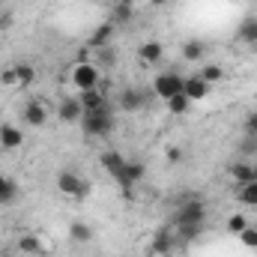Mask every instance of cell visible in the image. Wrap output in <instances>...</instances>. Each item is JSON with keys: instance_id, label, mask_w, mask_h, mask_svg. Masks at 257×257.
I'll list each match as a JSON object with an SVG mask.
<instances>
[{"instance_id": "e0dca14e", "label": "cell", "mask_w": 257, "mask_h": 257, "mask_svg": "<svg viewBox=\"0 0 257 257\" xmlns=\"http://www.w3.org/2000/svg\"><path fill=\"white\" fill-rule=\"evenodd\" d=\"M99 165H102L111 177H117V174L123 171V165H126V156H123V153H117V150H105V153L99 156Z\"/></svg>"}, {"instance_id": "ffe728a7", "label": "cell", "mask_w": 257, "mask_h": 257, "mask_svg": "<svg viewBox=\"0 0 257 257\" xmlns=\"http://www.w3.org/2000/svg\"><path fill=\"white\" fill-rule=\"evenodd\" d=\"M230 177H233V183H236V186H245V183H254V180H257L251 162H236V165L230 168Z\"/></svg>"}, {"instance_id": "5b68a950", "label": "cell", "mask_w": 257, "mask_h": 257, "mask_svg": "<svg viewBox=\"0 0 257 257\" xmlns=\"http://www.w3.org/2000/svg\"><path fill=\"white\" fill-rule=\"evenodd\" d=\"M150 99H156L153 90L147 93V90H138V87H123V90L117 93V108L126 111V114H138L141 108L150 105Z\"/></svg>"}, {"instance_id": "4dcf8cb0", "label": "cell", "mask_w": 257, "mask_h": 257, "mask_svg": "<svg viewBox=\"0 0 257 257\" xmlns=\"http://www.w3.org/2000/svg\"><path fill=\"white\" fill-rule=\"evenodd\" d=\"M242 128H245V135H251V138H257V111H251V114L245 117V123H242Z\"/></svg>"}, {"instance_id": "1f68e13d", "label": "cell", "mask_w": 257, "mask_h": 257, "mask_svg": "<svg viewBox=\"0 0 257 257\" xmlns=\"http://www.w3.org/2000/svg\"><path fill=\"white\" fill-rule=\"evenodd\" d=\"M99 60H102L105 66H114V63H117V57H114V48H111V45H108V48H99Z\"/></svg>"}, {"instance_id": "cb8c5ba5", "label": "cell", "mask_w": 257, "mask_h": 257, "mask_svg": "<svg viewBox=\"0 0 257 257\" xmlns=\"http://www.w3.org/2000/svg\"><path fill=\"white\" fill-rule=\"evenodd\" d=\"M168 111L177 114V117H180V114H189V111H192V99H189L186 93H177V96L168 99Z\"/></svg>"}, {"instance_id": "603a6c76", "label": "cell", "mask_w": 257, "mask_h": 257, "mask_svg": "<svg viewBox=\"0 0 257 257\" xmlns=\"http://www.w3.org/2000/svg\"><path fill=\"white\" fill-rule=\"evenodd\" d=\"M197 75H200V78H203L209 87H212V84H218V81H224V69H221L218 63H203Z\"/></svg>"}, {"instance_id": "7402d4cb", "label": "cell", "mask_w": 257, "mask_h": 257, "mask_svg": "<svg viewBox=\"0 0 257 257\" xmlns=\"http://www.w3.org/2000/svg\"><path fill=\"white\" fill-rule=\"evenodd\" d=\"M239 39L242 42H248V45H257V15H248V18H242V24H239Z\"/></svg>"}, {"instance_id": "44dd1931", "label": "cell", "mask_w": 257, "mask_h": 257, "mask_svg": "<svg viewBox=\"0 0 257 257\" xmlns=\"http://www.w3.org/2000/svg\"><path fill=\"white\" fill-rule=\"evenodd\" d=\"M15 197H18V186H15V180L6 177V174H0V203L9 206V203H15Z\"/></svg>"}, {"instance_id": "3957f363", "label": "cell", "mask_w": 257, "mask_h": 257, "mask_svg": "<svg viewBox=\"0 0 257 257\" xmlns=\"http://www.w3.org/2000/svg\"><path fill=\"white\" fill-rule=\"evenodd\" d=\"M102 69L93 63V60H84V63H78L75 60V66H72V72H69V84L78 90V93H84V90H96L99 84H102Z\"/></svg>"}, {"instance_id": "f1b7e54d", "label": "cell", "mask_w": 257, "mask_h": 257, "mask_svg": "<svg viewBox=\"0 0 257 257\" xmlns=\"http://www.w3.org/2000/svg\"><path fill=\"white\" fill-rule=\"evenodd\" d=\"M239 242L245 245V248H251V251H257V227L254 224H248L242 233H239Z\"/></svg>"}, {"instance_id": "5bb4252c", "label": "cell", "mask_w": 257, "mask_h": 257, "mask_svg": "<svg viewBox=\"0 0 257 257\" xmlns=\"http://www.w3.org/2000/svg\"><path fill=\"white\" fill-rule=\"evenodd\" d=\"M138 60L144 66H156L165 60V45L162 42H156V39H150V42H144V45H138Z\"/></svg>"}, {"instance_id": "d6986e66", "label": "cell", "mask_w": 257, "mask_h": 257, "mask_svg": "<svg viewBox=\"0 0 257 257\" xmlns=\"http://www.w3.org/2000/svg\"><path fill=\"white\" fill-rule=\"evenodd\" d=\"M69 239H72V242L87 245V242H93V227H90L87 221L75 218V221H69Z\"/></svg>"}, {"instance_id": "9a60e30c", "label": "cell", "mask_w": 257, "mask_h": 257, "mask_svg": "<svg viewBox=\"0 0 257 257\" xmlns=\"http://www.w3.org/2000/svg\"><path fill=\"white\" fill-rule=\"evenodd\" d=\"M0 147L6 150V153H15V150H21L24 147V132L18 126H9V123H3L0 128Z\"/></svg>"}, {"instance_id": "ac0fdd59", "label": "cell", "mask_w": 257, "mask_h": 257, "mask_svg": "<svg viewBox=\"0 0 257 257\" xmlns=\"http://www.w3.org/2000/svg\"><path fill=\"white\" fill-rule=\"evenodd\" d=\"M203 54H206V45H203L200 39H186L183 48H180V57H183L186 63H200Z\"/></svg>"}, {"instance_id": "4316f807", "label": "cell", "mask_w": 257, "mask_h": 257, "mask_svg": "<svg viewBox=\"0 0 257 257\" xmlns=\"http://www.w3.org/2000/svg\"><path fill=\"white\" fill-rule=\"evenodd\" d=\"M0 87H9V90L21 87V84H18V69H15V66H3V69H0Z\"/></svg>"}, {"instance_id": "8fae6325", "label": "cell", "mask_w": 257, "mask_h": 257, "mask_svg": "<svg viewBox=\"0 0 257 257\" xmlns=\"http://www.w3.org/2000/svg\"><path fill=\"white\" fill-rule=\"evenodd\" d=\"M78 102H81L84 114H90V111H102V108H111L108 93H102L99 87H96V90H84V93H78Z\"/></svg>"}, {"instance_id": "4fadbf2b", "label": "cell", "mask_w": 257, "mask_h": 257, "mask_svg": "<svg viewBox=\"0 0 257 257\" xmlns=\"http://www.w3.org/2000/svg\"><path fill=\"white\" fill-rule=\"evenodd\" d=\"M183 93L192 99V105L194 102H203V99L209 96V84L194 72V75H186V81H183Z\"/></svg>"}, {"instance_id": "6da1fadb", "label": "cell", "mask_w": 257, "mask_h": 257, "mask_svg": "<svg viewBox=\"0 0 257 257\" xmlns=\"http://www.w3.org/2000/svg\"><path fill=\"white\" fill-rule=\"evenodd\" d=\"M171 227L174 230H183V227H206V203L203 197H183L174 209V218H171Z\"/></svg>"}, {"instance_id": "f546056e", "label": "cell", "mask_w": 257, "mask_h": 257, "mask_svg": "<svg viewBox=\"0 0 257 257\" xmlns=\"http://www.w3.org/2000/svg\"><path fill=\"white\" fill-rule=\"evenodd\" d=\"M135 18V9L132 6H114V21L111 24H128Z\"/></svg>"}, {"instance_id": "d590c367", "label": "cell", "mask_w": 257, "mask_h": 257, "mask_svg": "<svg viewBox=\"0 0 257 257\" xmlns=\"http://www.w3.org/2000/svg\"><path fill=\"white\" fill-rule=\"evenodd\" d=\"M251 168H254V174H257V159H254V162H251Z\"/></svg>"}, {"instance_id": "d4e9b609", "label": "cell", "mask_w": 257, "mask_h": 257, "mask_svg": "<svg viewBox=\"0 0 257 257\" xmlns=\"http://www.w3.org/2000/svg\"><path fill=\"white\" fill-rule=\"evenodd\" d=\"M224 227H227V233H233V236H239L245 227H248V218L242 215V212H233L227 221H224Z\"/></svg>"}, {"instance_id": "7a4b0ae2", "label": "cell", "mask_w": 257, "mask_h": 257, "mask_svg": "<svg viewBox=\"0 0 257 257\" xmlns=\"http://www.w3.org/2000/svg\"><path fill=\"white\" fill-rule=\"evenodd\" d=\"M81 132L87 138H108L114 128H117V120H114V105L111 108H102V111H90L81 117Z\"/></svg>"}, {"instance_id": "74e56055", "label": "cell", "mask_w": 257, "mask_h": 257, "mask_svg": "<svg viewBox=\"0 0 257 257\" xmlns=\"http://www.w3.org/2000/svg\"><path fill=\"white\" fill-rule=\"evenodd\" d=\"M0 128H3V123H0Z\"/></svg>"}, {"instance_id": "52a82bcc", "label": "cell", "mask_w": 257, "mask_h": 257, "mask_svg": "<svg viewBox=\"0 0 257 257\" xmlns=\"http://www.w3.org/2000/svg\"><path fill=\"white\" fill-rule=\"evenodd\" d=\"M144 177H147V165H144V162H138V159H126L123 171H120L114 180H117V186L126 192V197H132V189H135Z\"/></svg>"}, {"instance_id": "30bf717a", "label": "cell", "mask_w": 257, "mask_h": 257, "mask_svg": "<svg viewBox=\"0 0 257 257\" xmlns=\"http://www.w3.org/2000/svg\"><path fill=\"white\" fill-rule=\"evenodd\" d=\"M81 117H84V108H81L78 96L60 99V105H57V120H60V123H66V126H78Z\"/></svg>"}, {"instance_id": "ba28073f", "label": "cell", "mask_w": 257, "mask_h": 257, "mask_svg": "<svg viewBox=\"0 0 257 257\" xmlns=\"http://www.w3.org/2000/svg\"><path fill=\"white\" fill-rule=\"evenodd\" d=\"M177 248V233H174V227H162V230H156L153 236H150V254L153 257H165L171 254Z\"/></svg>"}, {"instance_id": "836d02e7", "label": "cell", "mask_w": 257, "mask_h": 257, "mask_svg": "<svg viewBox=\"0 0 257 257\" xmlns=\"http://www.w3.org/2000/svg\"><path fill=\"white\" fill-rule=\"evenodd\" d=\"M6 24H9V15H3V12H0V27H6Z\"/></svg>"}, {"instance_id": "2e32d148", "label": "cell", "mask_w": 257, "mask_h": 257, "mask_svg": "<svg viewBox=\"0 0 257 257\" xmlns=\"http://www.w3.org/2000/svg\"><path fill=\"white\" fill-rule=\"evenodd\" d=\"M111 39H114V24H111V21H105V24H99V27L90 33L87 45L99 51V48H108V45H111Z\"/></svg>"}, {"instance_id": "8992f818", "label": "cell", "mask_w": 257, "mask_h": 257, "mask_svg": "<svg viewBox=\"0 0 257 257\" xmlns=\"http://www.w3.org/2000/svg\"><path fill=\"white\" fill-rule=\"evenodd\" d=\"M57 192L63 194V197H72V200H84L90 194V186L75 171H60L57 174Z\"/></svg>"}, {"instance_id": "8d00e7d4", "label": "cell", "mask_w": 257, "mask_h": 257, "mask_svg": "<svg viewBox=\"0 0 257 257\" xmlns=\"http://www.w3.org/2000/svg\"><path fill=\"white\" fill-rule=\"evenodd\" d=\"M153 3H165V0H153Z\"/></svg>"}, {"instance_id": "e575fe53", "label": "cell", "mask_w": 257, "mask_h": 257, "mask_svg": "<svg viewBox=\"0 0 257 257\" xmlns=\"http://www.w3.org/2000/svg\"><path fill=\"white\" fill-rule=\"evenodd\" d=\"M117 6H135V0H117Z\"/></svg>"}, {"instance_id": "7c38bea8", "label": "cell", "mask_w": 257, "mask_h": 257, "mask_svg": "<svg viewBox=\"0 0 257 257\" xmlns=\"http://www.w3.org/2000/svg\"><path fill=\"white\" fill-rule=\"evenodd\" d=\"M15 248H18L21 254H27V257H42V254H48V245L42 242V236H39V233H24V236H18Z\"/></svg>"}, {"instance_id": "277c9868", "label": "cell", "mask_w": 257, "mask_h": 257, "mask_svg": "<svg viewBox=\"0 0 257 257\" xmlns=\"http://www.w3.org/2000/svg\"><path fill=\"white\" fill-rule=\"evenodd\" d=\"M183 75L180 72H159L156 78H153V84H150V90H153V96L156 99H162V102H168L171 96H177V93H183Z\"/></svg>"}, {"instance_id": "484cf974", "label": "cell", "mask_w": 257, "mask_h": 257, "mask_svg": "<svg viewBox=\"0 0 257 257\" xmlns=\"http://www.w3.org/2000/svg\"><path fill=\"white\" fill-rule=\"evenodd\" d=\"M239 203H242V206H257V180L239 186Z\"/></svg>"}, {"instance_id": "9c48e42d", "label": "cell", "mask_w": 257, "mask_h": 257, "mask_svg": "<svg viewBox=\"0 0 257 257\" xmlns=\"http://www.w3.org/2000/svg\"><path fill=\"white\" fill-rule=\"evenodd\" d=\"M21 120H24V126H30V128H45L48 126V105L39 102V99H30L24 105V111H21Z\"/></svg>"}, {"instance_id": "d6a6232c", "label": "cell", "mask_w": 257, "mask_h": 257, "mask_svg": "<svg viewBox=\"0 0 257 257\" xmlns=\"http://www.w3.org/2000/svg\"><path fill=\"white\" fill-rule=\"evenodd\" d=\"M165 159L168 162H183V147H168L165 150Z\"/></svg>"}, {"instance_id": "83f0119b", "label": "cell", "mask_w": 257, "mask_h": 257, "mask_svg": "<svg viewBox=\"0 0 257 257\" xmlns=\"http://www.w3.org/2000/svg\"><path fill=\"white\" fill-rule=\"evenodd\" d=\"M15 69H18V84H21V87H30V84L36 81V69L30 63H18Z\"/></svg>"}]
</instances>
